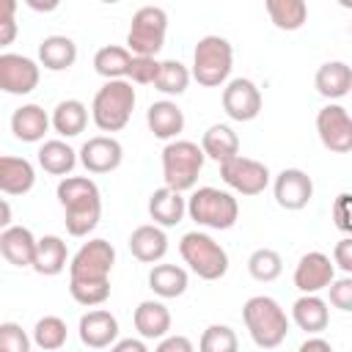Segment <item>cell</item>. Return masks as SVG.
I'll return each instance as SVG.
<instances>
[{"instance_id":"1","label":"cell","mask_w":352,"mask_h":352,"mask_svg":"<svg viewBox=\"0 0 352 352\" xmlns=\"http://www.w3.org/2000/svg\"><path fill=\"white\" fill-rule=\"evenodd\" d=\"M58 201L63 206V223L72 236H85L99 226L102 192L88 176H66L58 182Z\"/></svg>"},{"instance_id":"2","label":"cell","mask_w":352,"mask_h":352,"mask_svg":"<svg viewBox=\"0 0 352 352\" xmlns=\"http://www.w3.org/2000/svg\"><path fill=\"white\" fill-rule=\"evenodd\" d=\"M242 319L245 327L258 349H275L286 341L289 333V316L280 308L278 300L267 294H256L242 305Z\"/></svg>"},{"instance_id":"3","label":"cell","mask_w":352,"mask_h":352,"mask_svg":"<svg viewBox=\"0 0 352 352\" xmlns=\"http://www.w3.org/2000/svg\"><path fill=\"white\" fill-rule=\"evenodd\" d=\"M135 88L129 80H107L91 102V118L99 132H121L135 110Z\"/></svg>"},{"instance_id":"4","label":"cell","mask_w":352,"mask_h":352,"mask_svg":"<svg viewBox=\"0 0 352 352\" xmlns=\"http://www.w3.org/2000/svg\"><path fill=\"white\" fill-rule=\"evenodd\" d=\"M234 66V47L223 36H204L192 50V80L204 88H220L228 82Z\"/></svg>"},{"instance_id":"5","label":"cell","mask_w":352,"mask_h":352,"mask_svg":"<svg viewBox=\"0 0 352 352\" xmlns=\"http://www.w3.org/2000/svg\"><path fill=\"white\" fill-rule=\"evenodd\" d=\"M187 214L204 228L226 231L239 220V204L231 192L217 187H198L187 198Z\"/></svg>"},{"instance_id":"6","label":"cell","mask_w":352,"mask_h":352,"mask_svg":"<svg viewBox=\"0 0 352 352\" xmlns=\"http://www.w3.org/2000/svg\"><path fill=\"white\" fill-rule=\"evenodd\" d=\"M179 253L201 280H220L228 272L226 248L214 242L206 231H187L179 242Z\"/></svg>"},{"instance_id":"7","label":"cell","mask_w":352,"mask_h":352,"mask_svg":"<svg viewBox=\"0 0 352 352\" xmlns=\"http://www.w3.org/2000/svg\"><path fill=\"white\" fill-rule=\"evenodd\" d=\"M204 148L192 140H170L165 148H162V179H165V187L176 190V192H184V190H192L195 182H198V173L204 168Z\"/></svg>"},{"instance_id":"8","label":"cell","mask_w":352,"mask_h":352,"mask_svg":"<svg viewBox=\"0 0 352 352\" xmlns=\"http://www.w3.org/2000/svg\"><path fill=\"white\" fill-rule=\"evenodd\" d=\"M165 33H168V11L160 6H140L132 14L126 30V50L132 55L157 58V52L165 44Z\"/></svg>"},{"instance_id":"9","label":"cell","mask_w":352,"mask_h":352,"mask_svg":"<svg viewBox=\"0 0 352 352\" xmlns=\"http://www.w3.org/2000/svg\"><path fill=\"white\" fill-rule=\"evenodd\" d=\"M116 248L107 239H88L69 261V280H110Z\"/></svg>"},{"instance_id":"10","label":"cell","mask_w":352,"mask_h":352,"mask_svg":"<svg viewBox=\"0 0 352 352\" xmlns=\"http://www.w3.org/2000/svg\"><path fill=\"white\" fill-rule=\"evenodd\" d=\"M220 179L239 195H261L270 184V168L253 157H231L220 165Z\"/></svg>"},{"instance_id":"11","label":"cell","mask_w":352,"mask_h":352,"mask_svg":"<svg viewBox=\"0 0 352 352\" xmlns=\"http://www.w3.org/2000/svg\"><path fill=\"white\" fill-rule=\"evenodd\" d=\"M316 132L327 151L333 154H349L352 151V116L346 107L330 102L316 113Z\"/></svg>"},{"instance_id":"12","label":"cell","mask_w":352,"mask_h":352,"mask_svg":"<svg viewBox=\"0 0 352 352\" xmlns=\"http://www.w3.org/2000/svg\"><path fill=\"white\" fill-rule=\"evenodd\" d=\"M41 77V66L19 52H3L0 55V91L14 94V96H25L38 85Z\"/></svg>"},{"instance_id":"13","label":"cell","mask_w":352,"mask_h":352,"mask_svg":"<svg viewBox=\"0 0 352 352\" xmlns=\"http://www.w3.org/2000/svg\"><path fill=\"white\" fill-rule=\"evenodd\" d=\"M261 91L248 77H234L223 88V110L231 121H253L261 113Z\"/></svg>"},{"instance_id":"14","label":"cell","mask_w":352,"mask_h":352,"mask_svg":"<svg viewBox=\"0 0 352 352\" xmlns=\"http://www.w3.org/2000/svg\"><path fill=\"white\" fill-rule=\"evenodd\" d=\"M272 192L280 209L300 212L314 198V179L302 168H283L272 182Z\"/></svg>"},{"instance_id":"15","label":"cell","mask_w":352,"mask_h":352,"mask_svg":"<svg viewBox=\"0 0 352 352\" xmlns=\"http://www.w3.org/2000/svg\"><path fill=\"white\" fill-rule=\"evenodd\" d=\"M333 280H336V264L330 261V256H324L319 250L300 256V261L294 267V286L302 294H319L322 289H330Z\"/></svg>"},{"instance_id":"16","label":"cell","mask_w":352,"mask_h":352,"mask_svg":"<svg viewBox=\"0 0 352 352\" xmlns=\"http://www.w3.org/2000/svg\"><path fill=\"white\" fill-rule=\"evenodd\" d=\"M124 146L113 135H94L80 148V162L88 173H110L121 165Z\"/></svg>"},{"instance_id":"17","label":"cell","mask_w":352,"mask_h":352,"mask_svg":"<svg viewBox=\"0 0 352 352\" xmlns=\"http://www.w3.org/2000/svg\"><path fill=\"white\" fill-rule=\"evenodd\" d=\"M77 333L88 349H104L118 341V319L104 308H94L80 316Z\"/></svg>"},{"instance_id":"18","label":"cell","mask_w":352,"mask_h":352,"mask_svg":"<svg viewBox=\"0 0 352 352\" xmlns=\"http://www.w3.org/2000/svg\"><path fill=\"white\" fill-rule=\"evenodd\" d=\"M36 248H38V239L25 226H11L0 231V253L14 267H33Z\"/></svg>"},{"instance_id":"19","label":"cell","mask_w":352,"mask_h":352,"mask_svg":"<svg viewBox=\"0 0 352 352\" xmlns=\"http://www.w3.org/2000/svg\"><path fill=\"white\" fill-rule=\"evenodd\" d=\"M146 124L151 129L154 138L160 140H179L182 129H184V113L176 102L170 99H160V102H151L148 110H146Z\"/></svg>"},{"instance_id":"20","label":"cell","mask_w":352,"mask_h":352,"mask_svg":"<svg viewBox=\"0 0 352 352\" xmlns=\"http://www.w3.org/2000/svg\"><path fill=\"white\" fill-rule=\"evenodd\" d=\"M52 126V116H47V110L41 104H22L11 113V132L16 140L22 143H38L44 140V135Z\"/></svg>"},{"instance_id":"21","label":"cell","mask_w":352,"mask_h":352,"mask_svg":"<svg viewBox=\"0 0 352 352\" xmlns=\"http://www.w3.org/2000/svg\"><path fill=\"white\" fill-rule=\"evenodd\" d=\"M129 250L138 261L143 264H157L165 258L168 253V234L165 228H160L157 223H146V226H138L132 234H129Z\"/></svg>"},{"instance_id":"22","label":"cell","mask_w":352,"mask_h":352,"mask_svg":"<svg viewBox=\"0 0 352 352\" xmlns=\"http://www.w3.org/2000/svg\"><path fill=\"white\" fill-rule=\"evenodd\" d=\"M36 184V168L25 157H0V190L6 195H25Z\"/></svg>"},{"instance_id":"23","label":"cell","mask_w":352,"mask_h":352,"mask_svg":"<svg viewBox=\"0 0 352 352\" xmlns=\"http://www.w3.org/2000/svg\"><path fill=\"white\" fill-rule=\"evenodd\" d=\"M292 322L305 330L308 336H316L322 330H327L330 324V308H327V300H322L319 294H302L294 300L292 305Z\"/></svg>"},{"instance_id":"24","label":"cell","mask_w":352,"mask_h":352,"mask_svg":"<svg viewBox=\"0 0 352 352\" xmlns=\"http://www.w3.org/2000/svg\"><path fill=\"white\" fill-rule=\"evenodd\" d=\"M148 214L160 228H170L182 223V217L187 214V201L182 198V192L170 187H160L148 195Z\"/></svg>"},{"instance_id":"25","label":"cell","mask_w":352,"mask_h":352,"mask_svg":"<svg viewBox=\"0 0 352 352\" xmlns=\"http://www.w3.org/2000/svg\"><path fill=\"white\" fill-rule=\"evenodd\" d=\"M132 322H135V330L140 333V338H160L162 341L170 330V311L160 300H143L135 308Z\"/></svg>"},{"instance_id":"26","label":"cell","mask_w":352,"mask_h":352,"mask_svg":"<svg viewBox=\"0 0 352 352\" xmlns=\"http://www.w3.org/2000/svg\"><path fill=\"white\" fill-rule=\"evenodd\" d=\"M314 85L324 99H341L352 94V66H346L344 60H327L316 69Z\"/></svg>"},{"instance_id":"27","label":"cell","mask_w":352,"mask_h":352,"mask_svg":"<svg viewBox=\"0 0 352 352\" xmlns=\"http://www.w3.org/2000/svg\"><path fill=\"white\" fill-rule=\"evenodd\" d=\"M74 60H77V44L69 36L52 33V36L41 38V44H38V63L47 72H66V69L74 66Z\"/></svg>"},{"instance_id":"28","label":"cell","mask_w":352,"mask_h":352,"mask_svg":"<svg viewBox=\"0 0 352 352\" xmlns=\"http://www.w3.org/2000/svg\"><path fill=\"white\" fill-rule=\"evenodd\" d=\"M201 148L209 160L223 165V162H228L231 157L239 154V135L228 124H212L201 138Z\"/></svg>"},{"instance_id":"29","label":"cell","mask_w":352,"mask_h":352,"mask_svg":"<svg viewBox=\"0 0 352 352\" xmlns=\"http://www.w3.org/2000/svg\"><path fill=\"white\" fill-rule=\"evenodd\" d=\"M77 154H80V151H74L66 140L52 138V140H44V143L38 146V165H41L47 173L66 179V176L74 170L77 160H80Z\"/></svg>"},{"instance_id":"30","label":"cell","mask_w":352,"mask_h":352,"mask_svg":"<svg viewBox=\"0 0 352 352\" xmlns=\"http://www.w3.org/2000/svg\"><path fill=\"white\" fill-rule=\"evenodd\" d=\"M187 283H190L187 270L179 264H154L148 272V289L162 300L182 297L187 292Z\"/></svg>"},{"instance_id":"31","label":"cell","mask_w":352,"mask_h":352,"mask_svg":"<svg viewBox=\"0 0 352 352\" xmlns=\"http://www.w3.org/2000/svg\"><path fill=\"white\" fill-rule=\"evenodd\" d=\"M69 264V248L60 236L55 234H47L38 239V248H36V261H33V270L38 275H60Z\"/></svg>"},{"instance_id":"32","label":"cell","mask_w":352,"mask_h":352,"mask_svg":"<svg viewBox=\"0 0 352 352\" xmlns=\"http://www.w3.org/2000/svg\"><path fill=\"white\" fill-rule=\"evenodd\" d=\"M132 52L126 47L118 44H107L99 47L94 55V72L104 80H126L129 77V66H132Z\"/></svg>"},{"instance_id":"33","label":"cell","mask_w":352,"mask_h":352,"mask_svg":"<svg viewBox=\"0 0 352 352\" xmlns=\"http://www.w3.org/2000/svg\"><path fill=\"white\" fill-rule=\"evenodd\" d=\"M88 126V107L80 99H63L52 110V129L60 138H77Z\"/></svg>"},{"instance_id":"34","label":"cell","mask_w":352,"mask_h":352,"mask_svg":"<svg viewBox=\"0 0 352 352\" xmlns=\"http://www.w3.org/2000/svg\"><path fill=\"white\" fill-rule=\"evenodd\" d=\"M267 14L278 30H300L308 19V6L305 0H267Z\"/></svg>"},{"instance_id":"35","label":"cell","mask_w":352,"mask_h":352,"mask_svg":"<svg viewBox=\"0 0 352 352\" xmlns=\"http://www.w3.org/2000/svg\"><path fill=\"white\" fill-rule=\"evenodd\" d=\"M190 80H192V72H190L182 60H162L154 88H157L160 94H165V96H179V94L187 91Z\"/></svg>"},{"instance_id":"36","label":"cell","mask_w":352,"mask_h":352,"mask_svg":"<svg viewBox=\"0 0 352 352\" xmlns=\"http://www.w3.org/2000/svg\"><path fill=\"white\" fill-rule=\"evenodd\" d=\"M248 272L258 283H272L283 272V258L272 248H256L250 253V258H248Z\"/></svg>"},{"instance_id":"37","label":"cell","mask_w":352,"mask_h":352,"mask_svg":"<svg viewBox=\"0 0 352 352\" xmlns=\"http://www.w3.org/2000/svg\"><path fill=\"white\" fill-rule=\"evenodd\" d=\"M66 336H69L66 322H63L60 316H52V314H50V316H41V319L36 322V327H33V341H36V346L44 349V352H58V349H63Z\"/></svg>"},{"instance_id":"38","label":"cell","mask_w":352,"mask_h":352,"mask_svg":"<svg viewBox=\"0 0 352 352\" xmlns=\"http://www.w3.org/2000/svg\"><path fill=\"white\" fill-rule=\"evenodd\" d=\"M198 352H239V338L228 324H209L201 333Z\"/></svg>"},{"instance_id":"39","label":"cell","mask_w":352,"mask_h":352,"mask_svg":"<svg viewBox=\"0 0 352 352\" xmlns=\"http://www.w3.org/2000/svg\"><path fill=\"white\" fill-rule=\"evenodd\" d=\"M69 294L85 308H96L110 297V280H69Z\"/></svg>"},{"instance_id":"40","label":"cell","mask_w":352,"mask_h":352,"mask_svg":"<svg viewBox=\"0 0 352 352\" xmlns=\"http://www.w3.org/2000/svg\"><path fill=\"white\" fill-rule=\"evenodd\" d=\"M0 352H30V338L16 322L0 324Z\"/></svg>"},{"instance_id":"41","label":"cell","mask_w":352,"mask_h":352,"mask_svg":"<svg viewBox=\"0 0 352 352\" xmlns=\"http://www.w3.org/2000/svg\"><path fill=\"white\" fill-rule=\"evenodd\" d=\"M160 63H162V60H157V58L135 55L126 80H129V82H138V85H154V82H157V74H160Z\"/></svg>"},{"instance_id":"42","label":"cell","mask_w":352,"mask_h":352,"mask_svg":"<svg viewBox=\"0 0 352 352\" xmlns=\"http://www.w3.org/2000/svg\"><path fill=\"white\" fill-rule=\"evenodd\" d=\"M330 217H333V226L344 234L352 236V192H341L336 195L333 201V209H330Z\"/></svg>"},{"instance_id":"43","label":"cell","mask_w":352,"mask_h":352,"mask_svg":"<svg viewBox=\"0 0 352 352\" xmlns=\"http://www.w3.org/2000/svg\"><path fill=\"white\" fill-rule=\"evenodd\" d=\"M327 292H330V305L333 308L352 314V275H344V278L333 280Z\"/></svg>"},{"instance_id":"44","label":"cell","mask_w":352,"mask_h":352,"mask_svg":"<svg viewBox=\"0 0 352 352\" xmlns=\"http://www.w3.org/2000/svg\"><path fill=\"white\" fill-rule=\"evenodd\" d=\"M14 11H16V3L14 0H6L3 3V14H0V47H8L14 41V36H16Z\"/></svg>"},{"instance_id":"45","label":"cell","mask_w":352,"mask_h":352,"mask_svg":"<svg viewBox=\"0 0 352 352\" xmlns=\"http://www.w3.org/2000/svg\"><path fill=\"white\" fill-rule=\"evenodd\" d=\"M333 264L341 267L346 275H352V236H344L333 248Z\"/></svg>"},{"instance_id":"46","label":"cell","mask_w":352,"mask_h":352,"mask_svg":"<svg viewBox=\"0 0 352 352\" xmlns=\"http://www.w3.org/2000/svg\"><path fill=\"white\" fill-rule=\"evenodd\" d=\"M154 352H195V346L187 336H165Z\"/></svg>"},{"instance_id":"47","label":"cell","mask_w":352,"mask_h":352,"mask_svg":"<svg viewBox=\"0 0 352 352\" xmlns=\"http://www.w3.org/2000/svg\"><path fill=\"white\" fill-rule=\"evenodd\" d=\"M110 352H148L143 338H121L110 346Z\"/></svg>"},{"instance_id":"48","label":"cell","mask_w":352,"mask_h":352,"mask_svg":"<svg viewBox=\"0 0 352 352\" xmlns=\"http://www.w3.org/2000/svg\"><path fill=\"white\" fill-rule=\"evenodd\" d=\"M297 352H333V346H330V341H324V338H319V336H311V338H305V341L300 344Z\"/></svg>"},{"instance_id":"49","label":"cell","mask_w":352,"mask_h":352,"mask_svg":"<svg viewBox=\"0 0 352 352\" xmlns=\"http://www.w3.org/2000/svg\"><path fill=\"white\" fill-rule=\"evenodd\" d=\"M0 226H3V228H11V206H8L6 198H3V217H0Z\"/></svg>"},{"instance_id":"50","label":"cell","mask_w":352,"mask_h":352,"mask_svg":"<svg viewBox=\"0 0 352 352\" xmlns=\"http://www.w3.org/2000/svg\"><path fill=\"white\" fill-rule=\"evenodd\" d=\"M28 6H30V8H38V11H41V8H44V11L58 8V3H44V6H41V3H36V0H28Z\"/></svg>"},{"instance_id":"51","label":"cell","mask_w":352,"mask_h":352,"mask_svg":"<svg viewBox=\"0 0 352 352\" xmlns=\"http://www.w3.org/2000/svg\"><path fill=\"white\" fill-rule=\"evenodd\" d=\"M341 6H344V8H349V6H352V0H341Z\"/></svg>"},{"instance_id":"52","label":"cell","mask_w":352,"mask_h":352,"mask_svg":"<svg viewBox=\"0 0 352 352\" xmlns=\"http://www.w3.org/2000/svg\"><path fill=\"white\" fill-rule=\"evenodd\" d=\"M349 33H352V25H349Z\"/></svg>"}]
</instances>
